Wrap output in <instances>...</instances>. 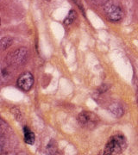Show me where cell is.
<instances>
[{"instance_id": "9", "label": "cell", "mask_w": 138, "mask_h": 155, "mask_svg": "<svg viewBox=\"0 0 138 155\" xmlns=\"http://www.w3.org/2000/svg\"><path fill=\"white\" fill-rule=\"evenodd\" d=\"M47 152H48V154L49 155H56L57 154V147L56 144L54 140H51L48 147H47Z\"/></svg>"}, {"instance_id": "12", "label": "cell", "mask_w": 138, "mask_h": 155, "mask_svg": "<svg viewBox=\"0 0 138 155\" xmlns=\"http://www.w3.org/2000/svg\"><path fill=\"white\" fill-rule=\"evenodd\" d=\"M136 102H137V105H138V88H137V92H136Z\"/></svg>"}, {"instance_id": "6", "label": "cell", "mask_w": 138, "mask_h": 155, "mask_svg": "<svg viewBox=\"0 0 138 155\" xmlns=\"http://www.w3.org/2000/svg\"><path fill=\"white\" fill-rule=\"evenodd\" d=\"M23 134H24V141L29 145H33L35 141V134L29 129V127H23Z\"/></svg>"}, {"instance_id": "1", "label": "cell", "mask_w": 138, "mask_h": 155, "mask_svg": "<svg viewBox=\"0 0 138 155\" xmlns=\"http://www.w3.org/2000/svg\"><path fill=\"white\" fill-rule=\"evenodd\" d=\"M127 147V141L123 134H115L111 136L105 145L103 155H117L123 153Z\"/></svg>"}, {"instance_id": "11", "label": "cell", "mask_w": 138, "mask_h": 155, "mask_svg": "<svg viewBox=\"0 0 138 155\" xmlns=\"http://www.w3.org/2000/svg\"><path fill=\"white\" fill-rule=\"evenodd\" d=\"M92 1L98 5H105L110 0H92Z\"/></svg>"}, {"instance_id": "2", "label": "cell", "mask_w": 138, "mask_h": 155, "mask_svg": "<svg viewBox=\"0 0 138 155\" xmlns=\"http://www.w3.org/2000/svg\"><path fill=\"white\" fill-rule=\"evenodd\" d=\"M105 12L109 20L112 22H119L123 17L122 7L113 1H109L105 5Z\"/></svg>"}, {"instance_id": "10", "label": "cell", "mask_w": 138, "mask_h": 155, "mask_svg": "<svg viewBox=\"0 0 138 155\" xmlns=\"http://www.w3.org/2000/svg\"><path fill=\"white\" fill-rule=\"evenodd\" d=\"M76 12L74 11H71L69 13H68V15H67V17H66V19H65V24L66 25H68V24H71L75 19H76Z\"/></svg>"}, {"instance_id": "8", "label": "cell", "mask_w": 138, "mask_h": 155, "mask_svg": "<svg viewBox=\"0 0 138 155\" xmlns=\"http://www.w3.org/2000/svg\"><path fill=\"white\" fill-rule=\"evenodd\" d=\"M12 41H13V39L9 36H6V37H3L1 39V49L5 50L7 49L11 44H12Z\"/></svg>"}, {"instance_id": "7", "label": "cell", "mask_w": 138, "mask_h": 155, "mask_svg": "<svg viewBox=\"0 0 138 155\" xmlns=\"http://www.w3.org/2000/svg\"><path fill=\"white\" fill-rule=\"evenodd\" d=\"M110 110L116 116H121L123 114V110L121 105L117 104H114L110 106Z\"/></svg>"}, {"instance_id": "4", "label": "cell", "mask_w": 138, "mask_h": 155, "mask_svg": "<svg viewBox=\"0 0 138 155\" xmlns=\"http://www.w3.org/2000/svg\"><path fill=\"white\" fill-rule=\"evenodd\" d=\"M28 56V50L25 48H18L16 51L11 53L7 56L6 61L12 66H20L26 61Z\"/></svg>"}, {"instance_id": "3", "label": "cell", "mask_w": 138, "mask_h": 155, "mask_svg": "<svg viewBox=\"0 0 138 155\" xmlns=\"http://www.w3.org/2000/svg\"><path fill=\"white\" fill-rule=\"evenodd\" d=\"M78 121L82 127L92 128L98 124L99 117L97 115H95L93 112L82 111L78 116Z\"/></svg>"}, {"instance_id": "5", "label": "cell", "mask_w": 138, "mask_h": 155, "mask_svg": "<svg viewBox=\"0 0 138 155\" xmlns=\"http://www.w3.org/2000/svg\"><path fill=\"white\" fill-rule=\"evenodd\" d=\"M17 84L24 91H29L34 84L33 75L29 72H23L17 79Z\"/></svg>"}, {"instance_id": "13", "label": "cell", "mask_w": 138, "mask_h": 155, "mask_svg": "<svg viewBox=\"0 0 138 155\" xmlns=\"http://www.w3.org/2000/svg\"><path fill=\"white\" fill-rule=\"evenodd\" d=\"M47 1H49V0H47Z\"/></svg>"}]
</instances>
